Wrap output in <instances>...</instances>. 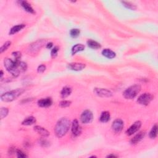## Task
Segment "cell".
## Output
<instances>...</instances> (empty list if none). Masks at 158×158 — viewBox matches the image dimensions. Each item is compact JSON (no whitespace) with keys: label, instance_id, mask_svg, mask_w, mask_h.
I'll list each match as a JSON object with an SVG mask.
<instances>
[{"label":"cell","instance_id":"obj_33","mask_svg":"<svg viewBox=\"0 0 158 158\" xmlns=\"http://www.w3.org/2000/svg\"><path fill=\"white\" fill-rule=\"evenodd\" d=\"M45 70H46V66L43 64H41L39 66L38 69H37V72L40 74H41V73H43L45 71Z\"/></svg>","mask_w":158,"mask_h":158},{"label":"cell","instance_id":"obj_17","mask_svg":"<svg viewBox=\"0 0 158 158\" xmlns=\"http://www.w3.org/2000/svg\"><path fill=\"white\" fill-rule=\"evenodd\" d=\"M101 53H102L103 56L108 59H113L116 56V52L110 50V49H104L101 52Z\"/></svg>","mask_w":158,"mask_h":158},{"label":"cell","instance_id":"obj_4","mask_svg":"<svg viewBox=\"0 0 158 158\" xmlns=\"http://www.w3.org/2000/svg\"><path fill=\"white\" fill-rule=\"evenodd\" d=\"M141 87L140 85H134L127 88L123 93V96L125 99L132 100L137 96L141 91Z\"/></svg>","mask_w":158,"mask_h":158},{"label":"cell","instance_id":"obj_25","mask_svg":"<svg viewBox=\"0 0 158 158\" xmlns=\"http://www.w3.org/2000/svg\"><path fill=\"white\" fill-rule=\"evenodd\" d=\"M123 5L125 6L127 8L131 9V10H135L137 9V7L133 4L131 3L130 2H128V1H122L121 2Z\"/></svg>","mask_w":158,"mask_h":158},{"label":"cell","instance_id":"obj_7","mask_svg":"<svg viewBox=\"0 0 158 158\" xmlns=\"http://www.w3.org/2000/svg\"><path fill=\"white\" fill-rule=\"evenodd\" d=\"M93 119V114L90 110H85L82 112L80 116V120L83 123H89L92 122Z\"/></svg>","mask_w":158,"mask_h":158},{"label":"cell","instance_id":"obj_11","mask_svg":"<svg viewBox=\"0 0 158 158\" xmlns=\"http://www.w3.org/2000/svg\"><path fill=\"white\" fill-rule=\"evenodd\" d=\"M71 130H72V133L74 137H78L80 135L82 132V129L77 119H74L72 121Z\"/></svg>","mask_w":158,"mask_h":158},{"label":"cell","instance_id":"obj_35","mask_svg":"<svg viewBox=\"0 0 158 158\" xmlns=\"http://www.w3.org/2000/svg\"><path fill=\"white\" fill-rule=\"evenodd\" d=\"M53 46V44H52V43H48L47 44H46V48L48 49H51L52 48V46Z\"/></svg>","mask_w":158,"mask_h":158},{"label":"cell","instance_id":"obj_6","mask_svg":"<svg viewBox=\"0 0 158 158\" xmlns=\"http://www.w3.org/2000/svg\"><path fill=\"white\" fill-rule=\"evenodd\" d=\"M153 99V96L150 93H144L138 97L137 102L141 105L147 106Z\"/></svg>","mask_w":158,"mask_h":158},{"label":"cell","instance_id":"obj_26","mask_svg":"<svg viewBox=\"0 0 158 158\" xmlns=\"http://www.w3.org/2000/svg\"><path fill=\"white\" fill-rule=\"evenodd\" d=\"M80 31L78 29H73L70 31V35L72 38H77L80 35Z\"/></svg>","mask_w":158,"mask_h":158},{"label":"cell","instance_id":"obj_14","mask_svg":"<svg viewBox=\"0 0 158 158\" xmlns=\"http://www.w3.org/2000/svg\"><path fill=\"white\" fill-rule=\"evenodd\" d=\"M33 129H34V130L36 131V132H37L39 135H40L41 136H42L43 137H47L50 134V132H49L46 129H45L44 128L41 126H39V125L35 126Z\"/></svg>","mask_w":158,"mask_h":158},{"label":"cell","instance_id":"obj_3","mask_svg":"<svg viewBox=\"0 0 158 158\" xmlns=\"http://www.w3.org/2000/svg\"><path fill=\"white\" fill-rule=\"evenodd\" d=\"M24 90L22 88H17L16 90H12L8 92L3 94L1 96V99L5 102H11L16 100L19 96H20L24 93Z\"/></svg>","mask_w":158,"mask_h":158},{"label":"cell","instance_id":"obj_24","mask_svg":"<svg viewBox=\"0 0 158 158\" xmlns=\"http://www.w3.org/2000/svg\"><path fill=\"white\" fill-rule=\"evenodd\" d=\"M157 124H155V125L153 127L151 131H150L149 137L152 139H155L157 137Z\"/></svg>","mask_w":158,"mask_h":158},{"label":"cell","instance_id":"obj_5","mask_svg":"<svg viewBox=\"0 0 158 158\" xmlns=\"http://www.w3.org/2000/svg\"><path fill=\"white\" fill-rule=\"evenodd\" d=\"M46 43V41L44 40H40L35 41L33 43H32L31 45H30L29 48H28V51H29V53L31 54H36L38 52L40 49L43 46V45Z\"/></svg>","mask_w":158,"mask_h":158},{"label":"cell","instance_id":"obj_2","mask_svg":"<svg viewBox=\"0 0 158 158\" xmlns=\"http://www.w3.org/2000/svg\"><path fill=\"white\" fill-rule=\"evenodd\" d=\"M70 126V120L67 118L60 119L54 127V132L56 137L62 138L67 133Z\"/></svg>","mask_w":158,"mask_h":158},{"label":"cell","instance_id":"obj_10","mask_svg":"<svg viewBox=\"0 0 158 158\" xmlns=\"http://www.w3.org/2000/svg\"><path fill=\"white\" fill-rule=\"evenodd\" d=\"M141 126V122L140 121H136L131 125L126 131V134L128 136H131L136 133L140 129Z\"/></svg>","mask_w":158,"mask_h":158},{"label":"cell","instance_id":"obj_20","mask_svg":"<svg viewBox=\"0 0 158 158\" xmlns=\"http://www.w3.org/2000/svg\"><path fill=\"white\" fill-rule=\"evenodd\" d=\"M110 113L108 111H104L101 113L100 118V120L103 123H106L109 122V120H110Z\"/></svg>","mask_w":158,"mask_h":158},{"label":"cell","instance_id":"obj_36","mask_svg":"<svg viewBox=\"0 0 158 158\" xmlns=\"http://www.w3.org/2000/svg\"><path fill=\"white\" fill-rule=\"evenodd\" d=\"M118 156H116L114 155H112V154H111V155H108L107 156V157H117Z\"/></svg>","mask_w":158,"mask_h":158},{"label":"cell","instance_id":"obj_34","mask_svg":"<svg viewBox=\"0 0 158 158\" xmlns=\"http://www.w3.org/2000/svg\"><path fill=\"white\" fill-rule=\"evenodd\" d=\"M40 144L43 146H45V147H46V146H47L46 145H49V142H48L46 140H41L40 141Z\"/></svg>","mask_w":158,"mask_h":158},{"label":"cell","instance_id":"obj_19","mask_svg":"<svg viewBox=\"0 0 158 158\" xmlns=\"http://www.w3.org/2000/svg\"><path fill=\"white\" fill-rule=\"evenodd\" d=\"M85 45L82 44H77L76 45H74L72 48V51H71L72 54L75 55L78 52L84 51L85 50Z\"/></svg>","mask_w":158,"mask_h":158},{"label":"cell","instance_id":"obj_27","mask_svg":"<svg viewBox=\"0 0 158 158\" xmlns=\"http://www.w3.org/2000/svg\"><path fill=\"white\" fill-rule=\"evenodd\" d=\"M9 110L7 108H2L0 110V118L1 119L6 118L8 114Z\"/></svg>","mask_w":158,"mask_h":158},{"label":"cell","instance_id":"obj_37","mask_svg":"<svg viewBox=\"0 0 158 158\" xmlns=\"http://www.w3.org/2000/svg\"><path fill=\"white\" fill-rule=\"evenodd\" d=\"M0 74H1V78L2 79L3 76V70H1V72H0Z\"/></svg>","mask_w":158,"mask_h":158},{"label":"cell","instance_id":"obj_30","mask_svg":"<svg viewBox=\"0 0 158 158\" xmlns=\"http://www.w3.org/2000/svg\"><path fill=\"white\" fill-rule=\"evenodd\" d=\"M70 104H71V101H67V100H63L60 102L59 106L61 108H67V107H69Z\"/></svg>","mask_w":158,"mask_h":158},{"label":"cell","instance_id":"obj_31","mask_svg":"<svg viewBox=\"0 0 158 158\" xmlns=\"http://www.w3.org/2000/svg\"><path fill=\"white\" fill-rule=\"evenodd\" d=\"M13 56H14V61H20L21 59V52H19V51H16V52H14L12 53Z\"/></svg>","mask_w":158,"mask_h":158},{"label":"cell","instance_id":"obj_9","mask_svg":"<svg viewBox=\"0 0 158 158\" xmlns=\"http://www.w3.org/2000/svg\"><path fill=\"white\" fill-rule=\"evenodd\" d=\"M93 92L95 93L96 95L102 98H110L112 96V93L110 90L106 88H96L94 89Z\"/></svg>","mask_w":158,"mask_h":158},{"label":"cell","instance_id":"obj_29","mask_svg":"<svg viewBox=\"0 0 158 158\" xmlns=\"http://www.w3.org/2000/svg\"><path fill=\"white\" fill-rule=\"evenodd\" d=\"M59 50V48L58 46H55L54 48H52V50H51V56L52 58H54L57 56Z\"/></svg>","mask_w":158,"mask_h":158},{"label":"cell","instance_id":"obj_16","mask_svg":"<svg viewBox=\"0 0 158 158\" xmlns=\"http://www.w3.org/2000/svg\"><path fill=\"white\" fill-rule=\"evenodd\" d=\"M20 3H21V6L23 7L25 11H27V12H28L29 13H31V14L35 13L34 10H33L32 7L31 6V5H30V4L27 1H20Z\"/></svg>","mask_w":158,"mask_h":158},{"label":"cell","instance_id":"obj_28","mask_svg":"<svg viewBox=\"0 0 158 158\" xmlns=\"http://www.w3.org/2000/svg\"><path fill=\"white\" fill-rule=\"evenodd\" d=\"M11 45V41H6L5 43H4L3 46L0 48V52L1 53H3L4 51H6L7 49L9 48V47Z\"/></svg>","mask_w":158,"mask_h":158},{"label":"cell","instance_id":"obj_1","mask_svg":"<svg viewBox=\"0 0 158 158\" xmlns=\"http://www.w3.org/2000/svg\"><path fill=\"white\" fill-rule=\"evenodd\" d=\"M4 64L6 70L14 77L19 76L21 72H24L27 69V64L21 61H13L9 58H5Z\"/></svg>","mask_w":158,"mask_h":158},{"label":"cell","instance_id":"obj_18","mask_svg":"<svg viewBox=\"0 0 158 158\" xmlns=\"http://www.w3.org/2000/svg\"><path fill=\"white\" fill-rule=\"evenodd\" d=\"M25 27V24H19V25H17L14 26L11 29L10 31H9V35H14L15 33H16L19 32H20L22 31V29Z\"/></svg>","mask_w":158,"mask_h":158},{"label":"cell","instance_id":"obj_8","mask_svg":"<svg viewBox=\"0 0 158 158\" xmlns=\"http://www.w3.org/2000/svg\"><path fill=\"white\" fill-rule=\"evenodd\" d=\"M123 126H124V123L123 120L120 119H117L112 122V129L115 133H119L121 132L122 130H123Z\"/></svg>","mask_w":158,"mask_h":158},{"label":"cell","instance_id":"obj_32","mask_svg":"<svg viewBox=\"0 0 158 158\" xmlns=\"http://www.w3.org/2000/svg\"><path fill=\"white\" fill-rule=\"evenodd\" d=\"M16 154H17V156L18 157H20V158H24V157H27V155H25V154L21 151V150H19V149H17L16 151Z\"/></svg>","mask_w":158,"mask_h":158},{"label":"cell","instance_id":"obj_13","mask_svg":"<svg viewBox=\"0 0 158 158\" xmlns=\"http://www.w3.org/2000/svg\"><path fill=\"white\" fill-rule=\"evenodd\" d=\"M52 103V100L51 98H43L38 101V105L41 108H48L51 106Z\"/></svg>","mask_w":158,"mask_h":158},{"label":"cell","instance_id":"obj_12","mask_svg":"<svg viewBox=\"0 0 158 158\" xmlns=\"http://www.w3.org/2000/svg\"><path fill=\"white\" fill-rule=\"evenodd\" d=\"M68 68L72 70H75V71H80L82 70L83 69H84L86 67V65L85 64H82V63H70L69 64L68 66Z\"/></svg>","mask_w":158,"mask_h":158},{"label":"cell","instance_id":"obj_22","mask_svg":"<svg viewBox=\"0 0 158 158\" xmlns=\"http://www.w3.org/2000/svg\"><path fill=\"white\" fill-rule=\"evenodd\" d=\"M87 44L89 48L93 49V50H98V49L101 48V44L98 43L97 41L92 40H89L87 41Z\"/></svg>","mask_w":158,"mask_h":158},{"label":"cell","instance_id":"obj_21","mask_svg":"<svg viewBox=\"0 0 158 158\" xmlns=\"http://www.w3.org/2000/svg\"><path fill=\"white\" fill-rule=\"evenodd\" d=\"M71 93H72V89L69 86H65L62 88L61 92V96L62 98H66L68 97Z\"/></svg>","mask_w":158,"mask_h":158},{"label":"cell","instance_id":"obj_15","mask_svg":"<svg viewBox=\"0 0 158 158\" xmlns=\"http://www.w3.org/2000/svg\"><path fill=\"white\" fill-rule=\"evenodd\" d=\"M145 135V131H140L138 133H137L136 135H135L133 138H131L130 141L131 144L132 145H136L138 143L140 142L143 138H144Z\"/></svg>","mask_w":158,"mask_h":158},{"label":"cell","instance_id":"obj_23","mask_svg":"<svg viewBox=\"0 0 158 158\" xmlns=\"http://www.w3.org/2000/svg\"><path fill=\"white\" fill-rule=\"evenodd\" d=\"M36 122V119L33 117V116H30V117H28L23 122H22V124L23 125H31L32 124L35 123Z\"/></svg>","mask_w":158,"mask_h":158}]
</instances>
